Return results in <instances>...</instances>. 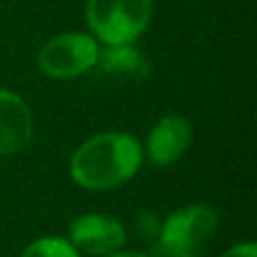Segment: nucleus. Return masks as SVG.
<instances>
[{
    "label": "nucleus",
    "instance_id": "f257e3e1",
    "mask_svg": "<svg viewBox=\"0 0 257 257\" xmlns=\"http://www.w3.org/2000/svg\"><path fill=\"white\" fill-rule=\"evenodd\" d=\"M142 145L128 133L108 131L86 140L70 158V176L84 190L106 192L138 174Z\"/></svg>",
    "mask_w": 257,
    "mask_h": 257
},
{
    "label": "nucleus",
    "instance_id": "9d476101",
    "mask_svg": "<svg viewBox=\"0 0 257 257\" xmlns=\"http://www.w3.org/2000/svg\"><path fill=\"white\" fill-rule=\"evenodd\" d=\"M221 257H257V246L253 244V241H248V244H239V246H232V248H228Z\"/></svg>",
    "mask_w": 257,
    "mask_h": 257
},
{
    "label": "nucleus",
    "instance_id": "1a4fd4ad",
    "mask_svg": "<svg viewBox=\"0 0 257 257\" xmlns=\"http://www.w3.org/2000/svg\"><path fill=\"white\" fill-rule=\"evenodd\" d=\"M21 257H79V250L61 237H41L32 241Z\"/></svg>",
    "mask_w": 257,
    "mask_h": 257
},
{
    "label": "nucleus",
    "instance_id": "f03ea898",
    "mask_svg": "<svg viewBox=\"0 0 257 257\" xmlns=\"http://www.w3.org/2000/svg\"><path fill=\"white\" fill-rule=\"evenodd\" d=\"M154 0H86V23L97 43H136L151 23Z\"/></svg>",
    "mask_w": 257,
    "mask_h": 257
},
{
    "label": "nucleus",
    "instance_id": "423d86ee",
    "mask_svg": "<svg viewBox=\"0 0 257 257\" xmlns=\"http://www.w3.org/2000/svg\"><path fill=\"white\" fill-rule=\"evenodd\" d=\"M32 138V113L18 93L0 88V156L18 154Z\"/></svg>",
    "mask_w": 257,
    "mask_h": 257
},
{
    "label": "nucleus",
    "instance_id": "f8f14e48",
    "mask_svg": "<svg viewBox=\"0 0 257 257\" xmlns=\"http://www.w3.org/2000/svg\"><path fill=\"white\" fill-rule=\"evenodd\" d=\"M106 257H149L145 253H136V250H124V253H120V250H115V253L106 255Z\"/></svg>",
    "mask_w": 257,
    "mask_h": 257
},
{
    "label": "nucleus",
    "instance_id": "39448f33",
    "mask_svg": "<svg viewBox=\"0 0 257 257\" xmlns=\"http://www.w3.org/2000/svg\"><path fill=\"white\" fill-rule=\"evenodd\" d=\"M70 244L86 255L106 257L124 246L126 230L117 219L106 214H84L70 223Z\"/></svg>",
    "mask_w": 257,
    "mask_h": 257
},
{
    "label": "nucleus",
    "instance_id": "9b49d317",
    "mask_svg": "<svg viewBox=\"0 0 257 257\" xmlns=\"http://www.w3.org/2000/svg\"><path fill=\"white\" fill-rule=\"evenodd\" d=\"M149 257H194L192 253H181V250H172V248H165V246L156 244L154 248H151Z\"/></svg>",
    "mask_w": 257,
    "mask_h": 257
},
{
    "label": "nucleus",
    "instance_id": "6e6552de",
    "mask_svg": "<svg viewBox=\"0 0 257 257\" xmlns=\"http://www.w3.org/2000/svg\"><path fill=\"white\" fill-rule=\"evenodd\" d=\"M95 66L106 75L128 77V79H142L151 72L149 59L136 48V43L104 45V48H99Z\"/></svg>",
    "mask_w": 257,
    "mask_h": 257
},
{
    "label": "nucleus",
    "instance_id": "7ed1b4c3",
    "mask_svg": "<svg viewBox=\"0 0 257 257\" xmlns=\"http://www.w3.org/2000/svg\"><path fill=\"white\" fill-rule=\"evenodd\" d=\"M99 43L90 32H66L52 36L39 50V70L52 79H72L86 75L97 63Z\"/></svg>",
    "mask_w": 257,
    "mask_h": 257
},
{
    "label": "nucleus",
    "instance_id": "20e7f679",
    "mask_svg": "<svg viewBox=\"0 0 257 257\" xmlns=\"http://www.w3.org/2000/svg\"><path fill=\"white\" fill-rule=\"evenodd\" d=\"M217 212L208 205H187L167 217L158 230V244L165 248L192 253L205 244L217 230Z\"/></svg>",
    "mask_w": 257,
    "mask_h": 257
},
{
    "label": "nucleus",
    "instance_id": "0eeeda50",
    "mask_svg": "<svg viewBox=\"0 0 257 257\" xmlns=\"http://www.w3.org/2000/svg\"><path fill=\"white\" fill-rule=\"evenodd\" d=\"M192 142V126L181 115H165L156 122L147 138V156L154 165H172L187 151Z\"/></svg>",
    "mask_w": 257,
    "mask_h": 257
}]
</instances>
